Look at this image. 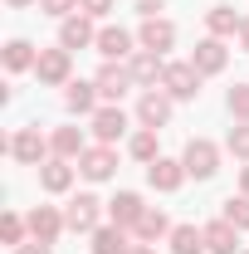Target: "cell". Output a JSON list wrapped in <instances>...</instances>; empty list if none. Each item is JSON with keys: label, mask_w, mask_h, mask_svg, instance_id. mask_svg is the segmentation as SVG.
Returning a JSON list of instances; mask_svg holds the SVG:
<instances>
[{"label": "cell", "mask_w": 249, "mask_h": 254, "mask_svg": "<svg viewBox=\"0 0 249 254\" xmlns=\"http://www.w3.org/2000/svg\"><path fill=\"white\" fill-rule=\"evenodd\" d=\"M137 235H142V240H161V235H171V220H166L161 210H147V215L137 220Z\"/></svg>", "instance_id": "cell-26"}, {"label": "cell", "mask_w": 249, "mask_h": 254, "mask_svg": "<svg viewBox=\"0 0 249 254\" xmlns=\"http://www.w3.org/2000/svg\"><path fill=\"white\" fill-rule=\"evenodd\" d=\"M63 215L59 210H49V205H39V210H30V235L34 240H44V245H54V240H59V230H63Z\"/></svg>", "instance_id": "cell-10"}, {"label": "cell", "mask_w": 249, "mask_h": 254, "mask_svg": "<svg viewBox=\"0 0 249 254\" xmlns=\"http://www.w3.org/2000/svg\"><path fill=\"white\" fill-rule=\"evenodd\" d=\"M93 132H98L103 147L118 142V137L127 132V113H123V108H98V113H93Z\"/></svg>", "instance_id": "cell-8"}, {"label": "cell", "mask_w": 249, "mask_h": 254, "mask_svg": "<svg viewBox=\"0 0 249 254\" xmlns=\"http://www.w3.org/2000/svg\"><path fill=\"white\" fill-rule=\"evenodd\" d=\"M132 157L137 161H156V127H147V132L132 137Z\"/></svg>", "instance_id": "cell-27"}, {"label": "cell", "mask_w": 249, "mask_h": 254, "mask_svg": "<svg viewBox=\"0 0 249 254\" xmlns=\"http://www.w3.org/2000/svg\"><path fill=\"white\" fill-rule=\"evenodd\" d=\"M30 64H39V54H34L25 39H10V44H5V68H10V73H20V68H30Z\"/></svg>", "instance_id": "cell-24"}, {"label": "cell", "mask_w": 249, "mask_h": 254, "mask_svg": "<svg viewBox=\"0 0 249 254\" xmlns=\"http://www.w3.org/2000/svg\"><path fill=\"white\" fill-rule=\"evenodd\" d=\"M63 103H68V113H93V103H98V83H68Z\"/></svg>", "instance_id": "cell-22"}, {"label": "cell", "mask_w": 249, "mask_h": 254, "mask_svg": "<svg viewBox=\"0 0 249 254\" xmlns=\"http://www.w3.org/2000/svg\"><path fill=\"white\" fill-rule=\"evenodd\" d=\"M113 10V0H83V15H93V20H103Z\"/></svg>", "instance_id": "cell-33"}, {"label": "cell", "mask_w": 249, "mask_h": 254, "mask_svg": "<svg viewBox=\"0 0 249 254\" xmlns=\"http://www.w3.org/2000/svg\"><path fill=\"white\" fill-rule=\"evenodd\" d=\"M137 39H142V49H152V54H166V49H171V44H176V25H171V20H142V34H137Z\"/></svg>", "instance_id": "cell-6"}, {"label": "cell", "mask_w": 249, "mask_h": 254, "mask_svg": "<svg viewBox=\"0 0 249 254\" xmlns=\"http://www.w3.org/2000/svg\"><path fill=\"white\" fill-rule=\"evenodd\" d=\"M235 245H240V230H235L230 220L205 225V250L210 254H235Z\"/></svg>", "instance_id": "cell-14"}, {"label": "cell", "mask_w": 249, "mask_h": 254, "mask_svg": "<svg viewBox=\"0 0 249 254\" xmlns=\"http://www.w3.org/2000/svg\"><path fill=\"white\" fill-rule=\"evenodd\" d=\"M0 235H5V245H20V235H25V220H20V215H5Z\"/></svg>", "instance_id": "cell-31"}, {"label": "cell", "mask_w": 249, "mask_h": 254, "mask_svg": "<svg viewBox=\"0 0 249 254\" xmlns=\"http://www.w3.org/2000/svg\"><path fill=\"white\" fill-rule=\"evenodd\" d=\"M63 220H68V230H78V235H93L98 230V195H73L68 210H63Z\"/></svg>", "instance_id": "cell-4"}, {"label": "cell", "mask_w": 249, "mask_h": 254, "mask_svg": "<svg viewBox=\"0 0 249 254\" xmlns=\"http://www.w3.org/2000/svg\"><path fill=\"white\" fill-rule=\"evenodd\" d=\"M161 83H166L171 98H195L200 93V68H195V64H166Z\"/></svg>", "instance_id": "cell-3"}, {"label": "cell", "mask_w": 249, "mask_h": 254, "mask_svg": "<svg viewBox=\"0 0 249 254\" xmlns=\"http://www.w3.org/2000/svg\"><path fill=\"white\" fill-rule=\"evenodd\" d=\"M230 113H235V118H249V83L230 88Z\"/></svg>", "instance_id": "cell-30"}, {"label": "cell", "mask_w": 249, "mask_h": 254, "mask_svg": "<svg viewBox=\"0 0 249 254\" xmlns=\"http://www.w3.org/2000/svg\"><path fill=\"white\" fill-rule=\"evenodd\" d=\"M10 5H15V10H20V5H34V0H10Z\"/></svg>", "instance_id": "cell-39"}, {"label": "cell", "mask_w": 249, "mask_h": 254, "mask_svg": "<svg viewBox=\"0 0 249 254\" xmlns=\"http://www.w3.org/2000/svg\"><path fill=\"white\" fill-rule=\"evenodd\" d=\"M230 152L249 161V123H240V127H235V132H230Z\"/></svg>", "instance_id": "cell-29"}, {"label": "cell", "mask_w": 249, "mask_h": 254, "mask_svg": "<svg viewBox=\"0 0 249 254\" xmlns=\"http://www.w3.org/2000/svg\"><path fill=\"white\" fill-rule=\"evenodd\" d=\"M190 64H195L200 73H220V68H225V44H220V39H200L195 54H190Z\"/></svg>", "instance_id": "cell-16"}, {"label": "cell", "mask_w": 249, "mask_h": 254, "mask_svg": "<svg viewBox=\"0 0 249 254\" xmlns=\"http://www.w3.org/2000/svg\"><path fill=\"white\" fill-rule=\"evenodd\" d=\"M147 181H152L156 190H176L181 181H186V161H166V157H156L152 166H147Z\"/></svg>", "instance_id": "cell-7"}, {"label": "cell", "mask_w": 249, "mask_h": 254, "mask_svg": "<svg viewBox=\"0 0 249 254\" xmlns=\"http://www.w3.org/2000/svg\"><path fill=\"white\" fill-rule=\"evenodd\" d=\"M215 166H220V152H215V142L195 137V142L186 147V176H195V181H210V176H215Z\"/></svg>", "instance_id": "cell-2"}, {"label": "cell", "mask_w": 249, "mask_h": 254, "mask_svg": "<svg viewBox=\"0 0 249 254\" xmlns=\"http://www.w3.org/2000/svg\"><path fill=\"white\" fill-rule=\"evenodd\" d=\"M127 68H132V78H137V83H156V78L166 73V64H161V54H152V49H142V54H137V59L127 64Z\"/></svg>", "instance_id": "cell-19"}, {"label": "cell", "mask_w": 249, "mask_h": 254, "mask_svg": "<svg viewBox=\"0 0 249 254\" xmlns=\"http://www.w3.org/2000/svg\"><path fill=\"white\" fill-rule=\"evenodd\" d=\"M137 118H142V127H166V118H171V93H142Z\"/></svg>", "instance_id": "cell-11"}, {"label": "cell", "mask_w": 249, "mask_h": 254, "mask_svg": "<svg viewBox=\"0 0 249 254\" xmlns=\"http://www.w3.org/2000/svg\"><path fill=\"white\" fill-rule=\"evenodd\" d=\"M240 186H245V195H249V166H245V176H240Z\"/></svg>", "instance_id": "cell-38"}, {"label": "cell", "mask_w": 249, "mask_h": 254, "mask_svg": "<svg viewBox=\"0 0 249 254\" xmlns=\"http://www.w3.org/2000/svg\"><path fill=\"white\" fill-rule=\"evenodd\" d=\"M73 5H78V0H39V10H44V15H68Z\"/></svg>", "instance_id": "cell-32"}, {"label": "cell", "mask_w": 249, "mask_h": 254, "mask_svg": "<svg viewBox=\"0 0 249 254\" xmlns=\"http://www.w3.org/2000/svg\"><path fill=\"white\" fill-rule=\"evenodd\" d=\"M54 152H59L63 161L83 157V152H88V147H83V132H78V127H59V132H54Z\"/></svg>", "instance_id": "cell-23"}, {"label": "cell", "mask_w": 249, "mask_h": 254, "mask_svg": "<svg viewBox=\"0 0 249 254\" xmlns=\"http://www.w3.org/2000/svg\"><path fill=\"white\" fill-rule=\"evenodd\" d=\"M240 44H245V49H249V20H245V25H240Z\"/></svg>", "instance_id": "cell-36"}, {"label": "cell", "mask_w": 249, "mask_h": 254, "mask_svg": "<svg viewBox=\"0 0 249 254\" xmlns=\"http://www.w3.org/2000/svg\"><path fill=\"white\" fill-rule=\"evenodd\" d=\"M15 254H49V245H44V240H34V245H20Z\"/></svg>", "instance_id": "cell-34"}, {"label": "cell", "mask_w": 249, "mask_h": 254, "mask_svg": "<svg viewBox=\"0 0 249 254\" xmlns=\"http://www.w3.org/2000/svg\"><path fill=\"white\" fill-rule=\"evenodd\" d=\"M205 25H210V34H235L245 20L230 10V5H210V15H205Z\"/></svg>", "instance_id": "cell-25"}, {"label": "cell", "mask_w": 249, "mask_h": 254, "mask_svg": "<svg viewBox=\"0 0 249 254\" xmlns=\"http://www.w3.org/2000/svg\"><path fill=\"white\" fill-rule=\"evenodd\" d=\"M39 186L44 190H68L73 186V166H68V161H44V166H39Z\"/></svg>", "instance_id": "cell-18"}, {"label": "cell", "mask_w": 249, "mask_h": 254, "mask_svg": "<svg viewBox=\"0 0 249 254\" xmlns=\"http://www.w3.org/2000/svg\"><path fill=\"white\" fill-rule=\"evenodd\" d=\"M108 210H113V225H137L142 215H147L142 195H132V190H118V195L108 200Z\"/></svg>", "instance_id": "cell-12"}, {"label": "cell", "mask_w": 249, "mask_h": 254, "mask_svg": "<svg viewBox=\"0 0 249 254\" xmlns=\"http://www.w3.org/2000/svg\"><path fill=\"white\" fill-rule=\"evenodd\" d=\"M5 152L20 161V166H39V161H44V137H39V127H20V132L5 142Z\"/></svg>", "instance_id": "cell-1"}, {"label": "cell", "mask_w": 249, "mask_h": 254, "mask_svg": "<svg viewBox=\"0 0 249 254\" xmlns=\"http://www.w3.org/2000/svg\"><path fill=\"white\" fill-rule=\"evenodd\" d=\"M132 83H137V78H132V68H113V64H108V68L98 73V98H123Z\"/></svg>", "instance_id": "cell-15"}, {"label": "cell", "mask_w": 249, "mask_h": 254, "mask_svg": "<svg viewBox=\"0 0 249 254\" xmlns=\"http://www.w3.org/2000/svg\"><path fill=\"white\" fill-rule=\"evenodd\" d=\"M127 254H156V250H147V245H137V250H127Z\"/></svg>", "instance_id": "cell-37"}, {"label": "cell", "mask_w": 249, "mask_h": 254, "mask_svg": "<svg viewBox=\"0 0 249 254\" xmlns=\"http://www.w3.org/2000/svg\"><path fill=\"white\" fill-rule=\"evenodd\" d=\"M137 10H142V15H147V20H152L156 10H161V0H137Z\"/></svg>", "instance_id": "cell-35"}, {"label": "cell", "mask_w": 249, "mask_h": 254, "mask_svg": "<svg viewBox=\"0 0 249 254\" xmlns=\"http://www.w3.org/2000/svg\"><path fill=\"white\" fill-rule=\"evenodd\" d=\"M113 166H118V157H113L108 147H88V152L78 157V171H83L88 181H108V176H113Z\"/></svg>", "instance_id": "cell-9"}, {"label": "cell", "mask_w": 249, "mask_h": 254, "mask_svg": "<svg viewBox=\"0 0 249 254\" xmlns=\"http://www.w3.org/2000/svg\"><path fill=\"white\" fill-rule=\"evenodd\" d=\"M68 54H73V49H39V64H34V73H39V83H63V78H68Z\"/></svg>", "instance_id": "cell-5"}, {"label": "cell", "mask_w": 249, "mask_h": 254, "mask_svg": "<svg viewBox=\"0 0 249 254\" xmlns=\"http://www.w3.org/2000/svg\"><path fill=\"white\" fill-rule=\"evenodd\" d=\"M98 54H103V59H123V54H132V34H127V30H113V25L98 30Z\"/></svg>", "instance_id": "cell-17"}, {"label": "cell", "mask_w": 249, "mask_h": 254, "mask_svg": "<svg viewBox=\"0 0 249 254\" xmlns=\"http://www.w3.org/2000/svg\"><path fill=\"white\" fill-rule=\"evenodd\" d=\"M59 44L63 49H83V44H98V34H93V25H88L83 15H68L59 25Z\"/></svg>", "instance_id": "cell-13"}, {"label": "cell", "mask_w": 249, "mask_h": 254, "mask_svg": "<svg viewBox=\"0 0 249 254\" xmlns=\"http://www.w3.org/2000/svg\"><path fill=\"white\" fill-rule=\"evenodd\" d=\"M93 254H127L123 225H103V230H93Z\"/></svg>", "instance_id": "cell-21"}, {"label": "cell", "mask_w": 249, "mask_h": 254, "mask_svg": "<svg viewBox=\"0 0 249 254\" xmlns=\"http://www.w3.org/2000/svg\"><path fill=\"white\" fill-rule=\"evenodd\" d=\"M225 220L235 225V230H249V195H240V200L230 195L225 200Z\"/></svg>", "instance_id": "cell-28"}, {"label": "cell", "mask_w": 249, "mask_h": 254, "mask_svg": "<svg viewBox=\"0 0 249 254\" xmlns=\"http://www.w3.org/2000/svg\"><path fill=\"white\" fill-rule=\"evenodd\" d=\"M200 250H205V230H195V225L171 230V254H200Z\"/></svg>", "instance_id": "cell-20"}]
</instances>
